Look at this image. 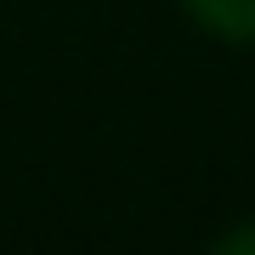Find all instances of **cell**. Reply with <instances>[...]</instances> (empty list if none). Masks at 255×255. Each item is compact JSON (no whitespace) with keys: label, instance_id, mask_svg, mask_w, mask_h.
I'll return each instance as SVG.
<instances>
[{"label":"cell","instance_id":"cell-2","mask_svg":"<svg viewBox=\"0 0 255 255\" xmlns=\"http://www.w3.org/2000/svg\"><path fill=\"white\" fill-rule=\"evenodd\" d=\"M221 250H255V227H244V233H227V238H221Z\"/></svg>","mask_w":255,"mask_h":255},{"label":"cell","instance_id":"cell-1","mask_svg":"<svg viewBox=\"0 0 255 255\" xmlns=\"http://www.w3.org/2000/svg\"><path fill=\"white\" fill-rule=\"evenodd\" d=\"M193 11V23L216 40H233V46H255V0H182Z\"/></svg>","mask_w":255,"mask_h":255}]
</instances>
